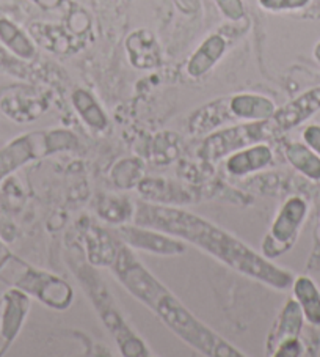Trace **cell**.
<instances>
[{
	"label": "cell",
	"mask_w": 320,
	"mask_h": 357,
	"mask_svg": "<svg viewBox=\"0 0 320 357\" xmlns=\"http://www.w3.org/2000/svg\"><path fill=\"white\" fill-rule=\"evenodd\" d=\"M132 219L134 224L151 227L193 244L231 269L275 290H287L292 287L291 271L276 266L232 233L187 209L138 202L134 208Z\"/></svg>",
	"instance_id": "obj_1"
},
{
	"label": "cell",
	"mask_w": 320,
	"mask_h": 357,
	"mask_svg": "<svg viewBox=\"0 0 320 357\" xmlns=\"http://www.w3.org/2000/svg\"><path fill=\"white\" fill-rule=\"evenodd\" d=\"M112 271L126 290L152 310L167 328L196 353L207 357H243L245 354L200 321L162 282L157 280L132 252L121 244Z\"/></svg>",
	"instance_id": "obj_2"
},
{
	"label": "cell",
	"mask_w": 320,
	"mask_h": 357,
	"mask_svg": "<svg viewBox=\"0 0 320 357\" xmlns=\"http://www.w3.org/2000/svg\"><path fill=\"white\" fill-rule=\"evenodd\" d=\"M76 273L79 282L82 283L83 291L88 294L91 304L95 305L97 315L101 317L102 323L106 324L110 334L113 335L120 353L126 357L152 356L145 342L126 323L120 307L113 301L112 293L107 290L106 282L96 274V271L88 264L79 263Z\"/></svg>",
	"instance_id": "obj_3"
},
{
	"label": "cell",
	"mask_w": 320,
	"mask_h": 357,
	"mask_svg": "<svg viewBox=\"0 0 320 357\" xmlns=\"http://www.w3.org/2000/svg\"><path fill=\"white\" fill-rule=\"evenodd\" d=\"M275 128L270 120L239 123L230 128H221L211 132L202 142L200 156L207 162H217L232 153L261 144L272 137Z\"/></svg>",
	"instance_id": "obj_4"
},
{
	"label": "cell",
	"mask_w": 320,
	"mask_h": 357,
	"mask_svg": "<svg viewBox=\"0 0 320 357\" xmlns=\"http://www.w3.org/2000/svg\"><path fill=\"white\" fill-rule=\"evenodd\" d=\"M21 273H17L11 283L16 288L26 291L29 296H33L54 310H66L72 304L74 291L71 285L55 274L36 269L33 266L19 261Z\"/></svg>",
	"instance_id": "obj_5"
},
{
	"label": "cell",
	"mask_w": 320,
	"mask_h": 357,
	"mask_svg": "<svg viewBox=\"0 0 320 357\" xmlns=\"http://www.w3.org/2000/svg\"><path fill=\"white\" fill-rule=\"evenodd\" d=\"M307 214V205L301 197H291L282 203L272 227L262 241V255L273 260L292 248Z\"/></svg>",
	"instance_id": "obj_6"
},
{
	"label": "cell",
	"mask_w": 320,
	"mask_h": 357,
	"mask_svg": "<svg viewBox=\"0 0 320 357\" xmlns=\"http://www.w3.org/2000/svg\"><path fill=\"white\" fill-rule=\"evenodd\" d=\"M116 235L131 249L145 250L150 252V254L162 257L181 255L187 250L186 241H182V239L176 236H171L168 233L151 229V227L122 224L118 231H116Z\"/></svg>",
	"instance_id": "obj_7"
},
{
	"label": "cell",
	"mask_w": 320,
	"mask_h": 357,
	"mask_svg": "<svg viewBox=\"0 0 320 357\" xmlns=\"http://www.w3.org/2000/svg\"><path fill=\"white\" fill-rule=\"evenodd\" d=\"M42 156H47L46 135L36 132L17 137L0 150V183L32 159Z\"/></svg>",
	"instance_id": "obj_8"
},
{
	"label": "cell",
	"mask_w": 320,
	"mask_h": 357,
	"mask_svg": "<svg viewBox=\"0 0 320 357\" xmlns=\"http://www.w3.org/2000/svg\"><path fill=\"white\" fill-rule=\"evenodd\" d=\"M317 110H320V87L307 90L306 93L295 98L294 101L276 109L270 121H272L275 131H289L306 121Z\"/></svg>",
	"instance_id": "obj_9"
},
{
	"label": "cell",
	"mask_w": 320,
	"mask_h": 357,
	"mask_svg": "<svg viewBox=\"0 0 320 357\" xmlns=\"http://www.w3.org/2000/svg\"><path fill=\"white\" fill-rule=\"evenodd\" d=\"M29 310L30 296L26 291L19 290V288H11L5 293L2 318H0V334H2L7 347L19 335Z\"/></svg>",
	"instance_id": "obj_10"
},
{
	"label": "cell",
	"mask_w": 320,
	"mask_h": 357,
	"mask_svg": "<svg viewBox=\"0 0 320 357\" xmlns=\"http://www.w3.org/2000/svg\"><path fill=\"white\" fill-rule=\"evenodd\" d=\"M273 162V153L267 144H255L226 158V172L232 176H245L267 169Z\"/></svg>",
	"instance_id": "obj_11"
},
{
	"label": "cell",
	"mask_w": 320,
	"mask_h": 357,
	"mask_svg": "<svg viewBox=\"0 0 320 357\" xmlns=\"http://www.w3.org/2000/svg\"><path fill=\"white\" fill-rule=\"evenodd\" d=\"M126 51L131 65L138 70H151L162 63L160 46L150 30H135L126 40Z\"/></svg>",
	"instance_id": "obj_12"
},
{
	"label": "cell",
	"mask_w": 320,
	"mask_h": 357,
	"mask_svg": "<svg viewBox=\"0 0 320 357\" xmlns=\"http://www.w3.org/2000/svg\"><path fill=\"white\" fill-rule=\"evenodd\" d=\"M305 315L301 307L295 299H289L286 305L282 307L278 319L273 324V329L267 338V354L272 356L280 343L291 338H298L300 332L303 329Z\"/></svg>",
	"instance_id": "obj_13"
},
{
	"label": "cell",
	"mask_w": 320,
	"mask_h": 357,
	"mask_svg": "<svg viewBox=\"0 0 320 357\" xmlns=\"http://www.w3.org/2000/svg\"><path fill=\"white\" fill-rule=\"evenodd\" d=\"M227 104L234 119L245 121L270 120L276 110L272 100L256 93H237L227 100Z\"/></svg>",
	"instance_id": "obj_14"
},
{
	"label": "cell",
	"mask_w": 320,
	"mask_h": 357,
	"mask_svg": "<svg viewBox=\"0 0 320 357\" xmlns=\"http://www.w3.org/2000/svg\"><path fill=\"white\" fill-rule=\"evenodd\" d=\"M87 241V258L91 264L97 266H112L121 244L116 241L112 233L96 225H88L85 230Z\"/></svg>",
	"instance_id": "obj_15"
},
{
	"label": "cell",
	"mask_w": 320,
	"mask_h": 357,
	"mask_svg": "<svg viewBox=\"0 0 320 357\" xmlns=\"http://www.w3.org/2000/svg\"><path fill=\"white\" fill-rule=\"evenodd\" d=\"M226 52V40L221 35H211L201 43L200 47L187 61V75L193 79L206 76Z\"/></svg>",
	"instance_id": "obj_16"
},
{
	"label": "cell",
	"mask_w": 320,
	"mask_h": 357,
	"mask_svg": "<svg viewBox=\"0 0 320 357\" xmlns=\"http://www.w3.org/2000/svg\"><path fill=\"white\" fill-rule=\"evenodd\" d=\"M236 120L230 110L227 100H217L207 106L201 107L200 110L190 116L189 120V131L192 134H209L214 129L220 128L225 123Z\"/></svg>",
	"instance_id": "obj_17"
},
{
	"label": "cell",
	"mask_w": 320,
	"mask_h": 357,
	"mask_svg": "<svg viewBox=\"0 0 320 357\" xmlns=\"http://www.w3.org/2000/svg\"><path fill=\"white\" fill-rule=\"evenodd\" d=\"M295 301L300 304L305 319L314 326H320V293L310 277H297L292 283Z\"/></svg>",
	"instance_id": "obj_18"
},
{
	"label": "cell",
	"mask_w": 320,
	"mask_h": 357,
	"mask_svg": "<svg viewBox=\"0 0 320 357\" xmlns=\"http://www.w3.org/2000/svg\"><path fill=\"white\" fill-rule=\"evenodd\" d=\"M72 104L76 107L77 114L80 115L87 125L95 129V131H104L109 126V119L104 114L102 107L97 104V101L93 98V95L88 93L87 90L77 89L72 93Z\"/></svg>",
	"instance_id": "obj_19"
},
{
	"label": "cell",
	"mask_w": 320,
	"mask_h": 357,
	"mask_svg": "<svg viewBox=\"0 0 320 357\" xmlns=\"http://www.w3.org/2000/svg\"><path fill=\"white\" fill-rule=\"evenodd\" d=\"M0 41L22 60H32L36 55L33 41L8 20H0Z\"/></svg>",
	"instance_id": "obj_20"
},
{
	"label": "cell",
	"mask_w": 320,
	"mask_h": 357,
	"mask_svg": "<svg viewBox=\"0 0 320 357\" xmlns=\"http://www.w3.org/2000/svg\"><path fill=\"white\" fill-rule=\"evenodd\" d=\"M286 158L300 174L311 178L314 181L320 180V156L303 144H291L286 146Z\"/></svg>",
	"instance_id": "obj_21"
},
{
	"label": "cell",
	"mask_w": 320,
	"mask_h": 357,
	"mask_svg": "<svg viewBox=\"0 0 320 357\" xmlns=\"http://www.w3.org/2000/svg\"><path fill=\"white\" fill-rule=\"evenodd\" d=\"M99 214L110 224H125L134 216V208L121 197H107L99 205Z\"/></svg>",
	"instance_id": "obj_22"
},
{
	"label": "cell",
	"mask_w": 320,
	"mask_h": 357,
	"mask_svg": "<svg viewBox=\"0 0 320 357\" xmlns=\"http://www.w3.org/2000/svg\"><path fill=\"white\" fill-rule=\"evenodd\" d=\"M115 169L125 172V175H112L115 184L122 189H131L138 183V176L141 175V165L138 159H125L122 162L115 165Z\"/></svg>",
	"instance_id": "obj_23"
},
{
	"label": "cell",
	"mask_w": 320,
	"mask_h": 357,
	"mask_svg": "<svg viewBox=\"0 0 320 357\" xmlns=\"http://www.w3.org/2000/svg\"><path fill=\"white\" fill-rule=\"evenodd\" d=\"M46 146L47 155L60 150H71L77 146L76 135L67 131H52L46 134Z\"/></svg>",
	"instance_id": "obj_24"
},
{
	"label": "cell",
	"mask_w": 320,
	"mask_h": 357,
	"mask_svg": "<svg viewBox=\"0 0 320 357\" xmlns=\"http://www.w3.org/2000/svg\"><path fill=\"white\" fill-rule=\"evenodd\" d=\"M221 15L230 21H240L245 16L242 0H214Z\"/></svg>",
	"instance_id": "obj_25"
},
{
	"label": "cell",
	"mask_w": 320,
	"mask_h": 357,
	"mask_svg": "<svg viewBox=\"0 0 320 357\" xmlns=\"http://www.w3.org/2000/svg\"><path fill=\"white\" fill-rule=\"evenodd\" d=\"M310 3V0H259V5L267 11L298 10Z\"/></svg>",
	"instance_id": "obj_26"
},
{
	"label": "cell",
	"mask_w": 320,
	"mask_h": 357,
	"mask_svg": "<svg viewBox=\"0 0 320 357\" xmlns=\"http://www.w3.org/2000/svg\"><path fill=\"white\" fill-rule=\"evenodd\" d=\"M303 354V344H301L300 338H291V340H285L280 343L276 349L273 351V357H298Z\"/></svg>",
	"instance_id": "obj_27"
},
{
	"label": "cell",
	"mask_w": 320,
	"mask_h": 357,
	"mask_svg": "<svg viewBox=\"0 0 320 357\" xmlns=\"http://www.w3.org/2000/svg\"><path fill=\"white\" fill-rule=\"evenodd\" d=\"M303 139L306 142V145L320 156V126H307L303 132Z\"/></svg>",
	"instance_id": "obj_28"
},
{
	"label": "cell",
	"mask_w": 320,
	"mask_h": 357,
	"mask_svg": "<svg viewBox=\"0 0 320 357\" xmlns=\"http://www.w3.org/2000/svg\"><path fill=\"white\" fill-rule=\"evenodd\" d=\"M316 59L320 61V43H319L317 47H316Z\"/></svg>",
	"instance_id": "obj_29"
},
{
	"label": "cell",
	"mask_w": 320,
	"mask_h": 357,
	"mask_svg": "<svg viewBox=\"0 0 320 357\" xmlns=\"http://www.w3.org/2000/svg\"><path fill=\"white\" fill-rule=\"evenodd\" d=\"M0 252H2V244H0Z\"/></svg>",
	"instance_id": "obj_30"
}]
</instances>
